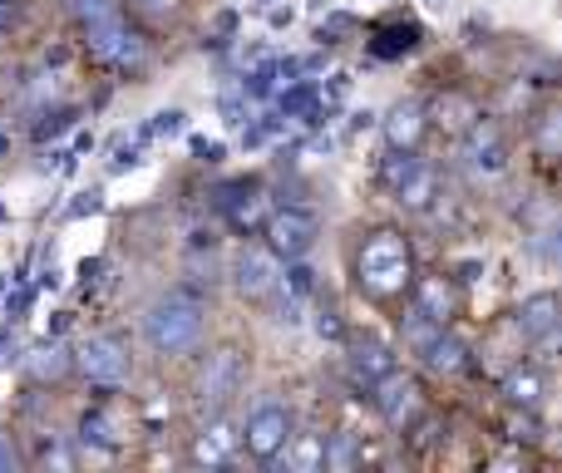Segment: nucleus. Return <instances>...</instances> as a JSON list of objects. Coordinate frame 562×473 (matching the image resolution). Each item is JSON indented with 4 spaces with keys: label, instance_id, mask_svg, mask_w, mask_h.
Here are the masks:
<instances>
[{
    "label": "nucleus",
    "instance_id": "nucleus-1",
    "mask_svg": "<svg viewBox=\"0 0 562 473\" xmlns=\"http://www.w3.org/2000/svg\"><path fill=\"white\" fill-rule=\"evenodd\" d=\"M356 281L370 301H395L409 291L415 281V257H409V241L395 227H375L366 233V241L356 247Z\"/></svg>",
    "mask_w": 562,
    "mask_h": 473
},
{
    "label": "nucleus",
    "instance_id": "nucleus-2",
    "mask_svg": "<svg viewBox=\"0 0 562 473\" xmlns=\"http://www.w3.org/2000/svg\"><path fill=\"white\" fill-rule=\"evenodd\" d=\"M203 330H207V306H203V296L188 286L168 291V296H158L154 306L144 311V340L158 356H188V350H198Z\"/></svg>",
    "mask_w": 562,
    "mask_h": 473
},
{
    "label": "nucleus",
    "instance_id": "nucleus-3",
    "mask_svg": "<svg viewBox=\"0 0 562 473\" xmlns=\"http://www.w3.org/2000/svg\"><path fill=\"white\" fill-rule=\"evenodd\" d=\"M380 183H385L390 198H395L400 207H409V213H429L439 198V173L415 148H390V158L380 164Z\"/></svg>",
    "mask_w": 562,
    "mask_h": 473
},
{
    "label": "nucleus",
    "instance_id": "nucleus-4",
    "mask_svg": "<svg viewBox=\"0 0 562 473\" xmlns=\"http://www.w3.org/2000/svg\"><path fill=\"white\" fill-rule=\"evenodd\" d=\"M85 45H89V55L104 69H114V75H138V69L148 65V40L138 35V30H128L124 20H119V10L94 20V25H85Z\"/></svg>",
    "mask_w": 562,
    "mask_h": 473
},
{
    "label": "nucleus",
    "instance_id": "nucleus-5",
    "mask_svg": "<svg viewBox=\"0 0 562 473\" xmlns=\"http://www.w3.org/2000/svg\"><path fill=\"white\" fill-rule=\"evenodd\" d=\"M459 168H464L474 183H494V178L508 173V138L494 119L479 114L474 124L464 128V144H459Z\"/></svg>",
    "mask_w": 562,
    "mask_h": 473
},
{
    "label": "nucleus",
    "instance_id": "nucleus-6",
    "mask_svg": "<svg viewBox=\"0 0 562 473\" xmlns=\"http://www.w3.org/2000/svg\"><path fill=\"white\" fill-rule=\"evenodd\" d=\"M237 385H243V350L237 346H217L207 350V360L198 365V405L207 409V415H223V405L237 395Z\"/></svg>",
    "mask_w": 562,
    "mask_h": 473
},
{
    "label": "nucleus",
    "instance_id": "nucleus-7",
    "mask_svg": "<svg viewBox=\"0 0 562 473\" xmlns=\"http://www.w3.org/2000/svg\"><path fill=\"white\" fill-rule=\"evenodd\" d=\"M75 365H79V375H85L89 385L119 390L128 380V370H134V360H128V346L119 336H89L85 346L75 350Z\"/></svg>",
    "mask_w": 562,
    "mask_h": 473
},
{
    "label": "nucleus",
    "instance_id": "nucleus-8",
    "mask_svg": "<svg viewBox=\"0 0 562 473\" xmlns=\"http://www.w3.org/2000/svg\"><path fill=\"white\" fill-rule=\"evenodd\" d=\"M237 439L247 444V454L252 459L277 464V454L286 449V439H291V409L277 405V399H267V405H257L252 415H247V429Z\"/></svg>",
    "mask_w": 562,
    "mask_h": 473
},
{
    "label": "nucleus",
    "instance_id": "nucleus-9",
    "mask_svg": "<svg viewBox=\"0 0 562 473\" xmlns=\"http://www.w3.org/2000/svg\"><path fill=\"white\" fill-rule=\"evenodd\" d=\"M262 233H267V247H272L281 261H291V257H306V251L316 247L321 223L311 207H281V213H272L262 223Z\"/></svg>",
    "mask_w": 562,
    "mask_h": 473
},
{
    "label": "nucleus",
    "instance_id": "nucleus-10",
    "mask_svg": "<svg viewBox=\"0 0 562 473\" xmlns=\"http://www.w3.org/2000/svg\"><path fill=\"white\" fill-rule=\"evenodd\" d=\"M370 390H375V395H370V405L380 409V419H385L390 429H409V425H415V415H419V385L409 375H400V365L390 370V375H380Z\"/></svg>",
    "mask_w": 562,
    "mask_h": 473
},
{
    "label": "nucleus",
    "instance_id": "nucleus-11",
    "mask_svg": "<svg viewBox=\"0 0 562 473\" xmlns=\"http://www.w3.org/2000/svg\"><path fill=\"white\" fill-rule=\"evenodd\" d=\"M233 281L247 301H267L277 296L281 286V257L272 247H243L237 251V267H233Z\"/></svg>",
    "mask_w": 562,
    "mask_h": 473
},
{
    "label": "nucleus",
    "instance_id": "nucleus-12",
    "mask_svg": "<svg viewBox=\"0 0 562 473\" xmlns=\"http://www.w3.org/2000/svg\"><path fill=\"white\" fill-rule=\"evenodd\" d=\"M409 306H415L429 326H449V320L459 316V291L449 286L439 271L435 277H415L409 281Z\"/></svg>",
    "mask_w": 562,
    "mask_h": 473
},
{
    "label": "nucleus",
    "instance_id": "nucleus-13",
    "mask_svg": "<svg viewBox=\"0 0 562 473\" xmlns=\"http://www.w3.org/2000/svg\"><path fill=\"white\" fill-rule=\"evenodd\" d=\"M558 311H562V301L553 296V291H538V296H528L524 306L514 311L518 336H524L528 346H538V340H553V330H558Z\"/></svg>",
    "mask_w": 562,
    "mask_h": 473
},
{
    "label": "nucleus",
    "instance_id": "nucleus-14",
    "mask_svg": "<svg viewBox=\"0 0 562 473\" xmlns=\"http://www.w3.org/2000/svg\"><path fill=\"white\" fill-rule=\"evenodd\" d=\"M419 356H425V365L435 370V375H464L469 370V346L449 326L429 330V340L419 346Z\"/></svg>",
    "mask_w": 562,
    "mask_h": 473
},
{
    "label": "nucleus",
    "instance_id": "nucleus-15",
    "mask_svg": "<svg viewBox=\"0 0 562 473\" xmlns=\"http://www.w3.org/2000/svg\"><path fill=\"white\" fill-rule=\"evenodd\" d=\"M380 128H385V144L390 148H419V138L429 134L425 109H419L415 99H400V104L390 109L385 119H380Z\"/></svg>",
    "mask_w": 562,
    "mask_h": 473
},
{
    "label": "nucleus",
    "instance_id": "nucleus-16",
    "mask_svg": "<svg viewBox=\"0 0 562 473\" xmlns=\"http://www.w3.org/2000/svg\"><path fill=\"white\" fill-rule=\"evenodd\" d=\"M390 370H395V350H390L385 340H375V336L350 340V375H356L360 385H375V380L390 375Z\"/></svg>",
    "mask_w": 562,
    "mask_h": 473
},
{
    "label": "nucleus",
    "instance_id": "nucleus-17",
    "mask_svg": "<svg viewBox=\"0 0 562 473\" xmlns=\"http://www.w3.org/2000/svg\"><path fill=\"white\" fill-rule=\"evenodd\" d=\"M419 40H425V30H419L415 20H380V25L370 30V55L400 59V55H409V49H419Z\"/></svg>",
    "mask_w": 562,
    "mask_h": 473
},
{
    "label": "nucleus",
    "instance_id": "nucleus-18",
    "mask_svg": "<svg viewBox=\"0 0 562 473\" xmlns=\"http://www.w3.org/2000/svg\"><path fill=\"white\" fill-rule=\"evenodd\" d=\"M233 454H237V429L227 425L223 415H213V425H203V435H198L193 459L198 464H207V469H227L233 464Z\"/></svg>",
    "mask_w": 562,
    "mask_h": 473
},
{
    "label": "nucleus",
    "instance_id": "nucleus-19",
    "mask_svg": "<svg viewBox=\"0 0 562 473\" xmlns=\"http://www.w3.org/2000/svg\"><path fill=\"white\" fill-rule=\"evenodd\" d=\"M30 375L40 380V385H55V380H65L69 370H75V350L59 346V336H45L35 350H30Z\"/></svg>",
    "mask_w": 562,
    "mask_h": 473
},
{
    "label": "nucleus",
    "instance_id": "nucleus-20",
    "mask_svg": "<svg viewBox=\"0 0 562 473\" xmlns=\"http://www.w3.org/2000/svg\"><path fill=\"white\" fill-rule=\"evenodd\" d=\"M79 444L99 449V454H119V425L109 419V409H85L79 415Z\"/></svg>",
    "mask_w": 562,
    "mask_h": 473
},
{
    "label": "nucleus",
    "instance_id": "nucleus-21",
    "mask_svg": "<svg viewBox=\"0 0 562 473\" xmlns=\"http://www.w3.org/2000/svg\"><path fill=\"white\" fill-rule=\"evenodd\" d=\"M504 395H508V405H518V409H538V405H543V395H548L543 370H538V365L514 370V375L504 380Z\"/></svg>",
    "mask_w": 562,
    "mask_h": 473
},
{
    "label": "nucleus",
    "instance_id": "nucleus-22",
    "mask_svg": "<svg viewBox=\"0 0 562 473\" xmlns=\"http://www.w3.org/2000/svg\"><path fill=\"white\" fill-rule=\"evenodd\" d=\"M262 213H267V198H262V188H247L243 198H237L233 207H227V227H233V233H243V237H252L257 227H262Z\"/></svg>",
    "mask_w": 562,
    "mask_h": 473
},
{
    "label": "nucleus",
    "instance_id": "nucleus-23",
    "mask_svg": "<svg viewBox=\"0 0 562 473\" xmlns=\"http://www.w3.org/2000/svg\"><path fill=\"white\" fill-rule=\"evenodd\" d=\"M286 444H291V454H286L291 469L316 473L321 464H326V435H291Z\"/></svg>",
    "mask_w": 562,
    "mask_h": 473
},
{
    "label": "nucleus",
    "instance_id": "nucleus-24",
    "mask_svg": "<svg viewBox=\"0 0 562 473\" xmlns=\"http://www.w3.org/2000/svg\"><path fill=\"white\" fill-rule=\"evenodd\" d=\"M277 104H281V114H286V119H306L311 109L321 104V89L311 85V79H291V85L281 89Z\"/></svg>",
    "mask_w": 562,
    "mask_h": 473
},
{
    "label": "nucleus",
    "instance_id": "nucleus-25",
    "mask_svg": "<svg viewBox=\"0 0 562 473\" xmlns=\"http://www.w3.org/2000/svg\"><path fill=\"white\" fill-rule=\"evenodd\" d=\"M360 464V439L350 435V429H340V435L326 439V469H356Z\"/></svg>",
    "mask_w": 562,
    "mask_h": 473
},
{
    "label": "nucleus",
    "instance_id": "nucleus-26",
    "mask_svg": "<svg viewBox=\"0 0 562 473\" xmlns=\"http://www.w3.org/2000/svg\"><path fill=\"white\" fill-rule=\"evenodd\" d=\"M558 128H562L558 109H543V114H538V124H533V148H538V158H543V164H553V158H558Z\"/></svg>",
    "mask_w": 562,
    "mask_h": 473
},
{
    "label": "nucleus",
    "instance_id": "nucleus-27",
    "mask_svg": "<svg viewBox=\"0 0 562 473\" xmlns=\"http://www.w3.org/2000/svg\"><path fill=\"white\" fill-rule=\"evenodd\" d=\"M75 119H79V109H75V104H65V109H45V114L35 119V144H45V138H59L65 128H75Z\"/></svg>",
    "mask_w": 562,
    "mask_h": 473
},
{
    "label": "nucleus",
    "instance_id": "nucleus-28",
    "mask_svg": "<svg viewBox=\"0 0 562 473\" xmlns=\"http://www.w3.org/2000/svg\"><path fill=\"white\" fill-rule=\"evenodd\" d=\"M217 109H223V119L233 128H243L247 124V94H243V85H227L223 99H217Z\"/></svg>",
    "mask_w": 562,
    "mask_h": 473
},
{
    "label": "nucleus",
    "instance_id": "nucleus-29",
    "mask_svg": "<svg viewBox=\"0 0 562 473\" xmlns=\"http://www.w3.org/2000/svg\"><path fill=\"white\" fill-rule=\"evenodd\" d=\"M183 128H188V114H183V109H164V114H154L148 134H154V138H178Z\"/></svg>",
    "mask_w": 562,
    "mask_h": 473
},
{
    "label": "nucleus",
    "instance_id": "nucleus-30",
    "mask_svg": "<svg viewBox=\"0 0 562 473\" xmlns=\"http://www.w3.org/2000/svg\"><path fill=\"white\" fill-rule=\"evenodd\" d=\"M316 336H321V340H346V326H340V311L330 306V301H321V306H316Z\"/></svg>",
    "mask_w": 562,
    "mask_h": 473
},
{
    "label": "nucleus",
    "instance_id": "nucleus-31",
    "mask_svg": "<svg viewBox=\"0 0 562 473\" xmlns=\"http://www.w3.org/2000/svg\"><path fill=\"white\" fill-rule=\"evenodd\" d=\"M128 10H134V15H144V20H173L178 0H128Z\"/></svg>",
    "mask_w": 562,
    "mask_h": 473
},
{
    "label": "nucleus",
    "instance_id": "nucleus-32",
    "mask_svg": "<svg viewBox=\"0 0 562 473\" xmlns=\"http://www.w3.org/2000/svg\"><path fill=\"white\" fill-rule=\"evenodd\" d=\"M94 213H104V193H99V188H89V193H79L75 203L65 207V217H94Z\"/></svg>",
    "mask_w": 562,
    "mask_h": 473
},
{
    "label": "nucleus",
    "instance_id": "nucleus-33",
    "mask_svg": "<svg viewBox=\"0 0 562 473\" xmlns=\"http://www.w3.org/2000/svg\"><path fill=\"white\" fill-rule=\"evenodd\" d=\"M75 15H79V25H94V20L114 15V0H75Z\"/></svg>",
    "mask_w": 562,
    "mask_h": 473
},
{
    "label": "nucleus",
    "instance_id": "nucleus-34",
    "mask_svg": "<svg viewBox=\"0 0 562 473\" xmlns=\"http://www.w3.org/2000/svg\"><path fill=\"white\" fill-rule=\"evenodd\" d=\"M144 164V144H119L114 164H109V173H128V168Z\"/></svg>",
    "mask_w": 562,
    "mask_h": 473
},
{
    "label": "nucleus",
    "instance_id": "nucleus-35",
    "mask_svg": "<svg viewBox=\"0 0 562 473\" xmlns=\"http://www.w3.org/2000/svg\"><path fill=\"white\" fill-rule=\"evenodd\" d=\"M30 301H35V291H30V286H15V291L5 296V316H10V320H25V316H30Z\"/></svg>",
    "mask_w": 562,
    "mask_h": 473
},
{
    "label": "nucleus",
    "instance_id": "nucleus-36",
    "mask_svg": "<svg viewBox=\"0 0 562 473\" xmlns=\"http://www.w3.org/2000/svg\"><path fill=\"white\" fill-rule=\"evenodd\" d=\"M40 464H55V469H75V449H69V444H55V439H49V444L40 449Z\"/></svg>",
    "mask_w": 562,
    "mask_h": 473
},
{
    "label": "nucleus",
    "instance_id": "nucleus-37",
    "mask_svg": "<svg viewBox=\"0 0 562 473\" xmlns=\"http://www.w3.org/2000/svg\"><path fill=\"white\" fill-rule=\"evenodd\" d=\"M346 30H356V20H350V15H330L326 25L316 30V40H321V45H336V40L346 35Z\"/></svg>",
    "mask_w": 562,
    "mask_h": 473
},
{
    "label": "nucleus",
    "instance_id": "nucleus-38",
    "mask_svg": "<svg viewBox=\"0 0 562 473\" xmlns=\"http://www.w3.org/2000/svg\"><path fill=\"white\" fill-rule=\"evenodd\" d=\"M193 154L203 158V164H223L227 148H223V144H207V138H193Z\"/></svg>",
    "mask_w": 562,
    "mask_h": 473
},
{
    "label": "nucleus",
    "instance_id": "nucleus-39",
    "mask_svg": "<svg viewBox=\"0 0 562 473\" xmlns=\"http://www.w3.org/2000/svg\"><path fill=\"white\" fill-rule=\"evenodd\" d=\"M20 25V5L15 0H0V35H5V30H15Z\"/></svg>",
    "mask_w": 562,
    "mask_h": 473
},
{
    "label": "nucleus",
    "instance_id": "nucleus-40",
    "mask_svg": "<svg viewBox=\"0 0 562 473\" xmlns=\"http://www.w3.org/2000/svg\"><path fill=\"white\" fill-rule=\"evenodd\" d=\"M15 464H20V459H15V449H10V439L0 435V473H10Z\"/></svg>",
    "mask_w": 562,
    "mask_h": 473
},
{
    "label": "nucleus",
    "instance_id": "nucleus-41",
    "mask_svg": "<svg viewBox=\"0 0 562 473\" xmlns=\"http://www.w3.org/2000/svg\"><path fill=\"white\" fill-rule=\"evenodd\" d=\"M479 271H484V261H479V257L459 261V281H479Z\"/></svg>",
    "mask_w": 562,
    "mask_h": 473
},
{
    "label": "nucleus",
    "instance_id": "nucleus-42",
    "mask_svg": "<svg viewBox=\"0 0 562 473\" xmlns=\"http://www.w3.org/2000/svg\"><path fill=\"white\" fill-rule=\"evenodd\" d=\"M213 30H217V35H223V40L233 35V30H237V10H223V15H217V25H213Z\"/></svg>",
    "mask_w": 562,
    "mask_h": 473
},
{
    "label": "nucleus",
    "instance_id": "nucleus-43",
    "mask_svg": "<svg viewBox=\"0 0 562 473\" xmlns=\"http://www.w3.org/2000/svg\"><path fill=\"white\" fill-rule=\"evenodd\" d=\"M99 271H104V261H99V257L79 261V277H85V286H89V281H94V277H99Z\"/></svg>",
    "mask_w": 562,
    "mask_h": 473
},
{
    "label": "nucleus",
    "instance_id": "nucleus-44",
    "mask_svg": "<svg viewBox=\"0 0 562 473\" xmlns=\"http://www.w3.org/2000/svg\"><path fill=\"white\" fill-rule=\"evenodd\" d=\"M291 15H296L291 5H277V10H272V30H286V25H291Z\"/></svg>",
    "mask_w": 562,
    "mask_h": 473
},
{
    "label": "nucleus",
    "instance_id": "nucleus-45",
    "mask_svg": "<svg viewBox=\"0 0 562 473\" xmlns=\"http://www.w3.org/2000/svg\"><path fill=\"white\" fill-rule=\"evenodd\" d=\"M65 330H69V316H65V311H59V316L45 326V336H65Z\"/></svg>",
    "mask_w": 562,
    "mask_h": 473
},
{
    "label": "nucleus",
    "instance_id": "nucleus-46",
    "mask_svg": "<svg viewBox=\"0 0 562 473\" xmlns=\"http://www.w3.org/2000/svg\"><path fill=\"white\" fill-rule=\"evenodd\" d=\"M375 124V114H370V109H356V114H350V128H370Z\"/></svg>",
    "mask_w": 562,
    "mask_h": 473
},
{
    "label": "nucleus",
    "instance_id": "nucleus-47",
    "mask_svg": "<svg viewBox=\"0 0 562 473\" xmlns=\"http://www.w3.org/2000/svg\"><path fill=\"white\" fill-rule=\"evenodd\" d=\"M40 286L55 291V286H59V271H55V267H45V271H40Z\"/></svg>",
    "mask_w": 562,
    "mask_h": 473
},
{
    "label": "nucleus",
    "instance_id": "nucleus-48",
    "mask_svg": "<svg viewBox=\"0 0 562 473\" xmlns=\"http://www.w3.org/2000/svg\"><path fill=\"white\" fill-rule=\"evenodd\" d=\"M5 154H10V138H5V134H0V158H5Z\"/></svg>",
    "mask_w": 562,
    "mask_h": 473
},
{
    "label": "nucleus",
    "instance_id": "nucleus-49",
    "mask_svg": "<svg viewBox=\"0 0 562 473\" xmlns=\"http://www.w3.org/2000/svg\"><path fill=\"white\" fill-rule=\"evenodd\" d=\"M5 291H10V281H5V277H0V296H5Z\"/></svg>",
    "mask_w": 562,
    "mask_h": 473
},
{
    "label": "nucleus",
    "instance_id": "nucleus-50",
    "mask_svg": "<svg viewBox=\"0 0 562 473\" xmlns=\"http://www.w3.org/2000/svg\"><path fill=\"white\" fill-rule=\"evenodd\" d=\"M0 336H10V326H0Z\"/></svg>",
    "mask_w": 562,
    "mask_h": 473
},
{
    "label": "nucleus",
    "instance_id": "nucleus-51",
    "mask_svg": "<svg viewBox=\"0 0 562 473\" xmlns=\"http://www.w3.org/2000/svg\"><path fill=\"white\" fill-rule=\"evenodd\" d=\"M0 223H5V207H0Z\"/></svg>",
    "mask_w": 562,
    "mask_h": 473
}]
</instances>
